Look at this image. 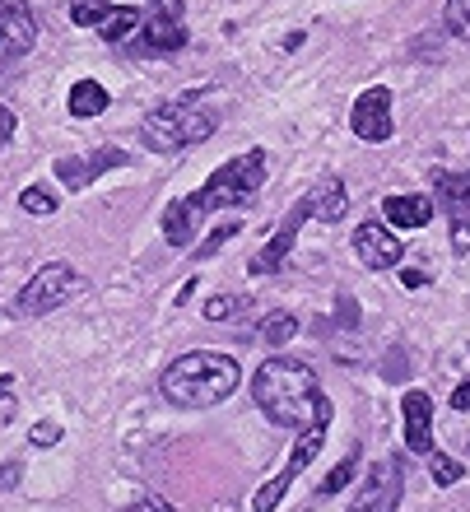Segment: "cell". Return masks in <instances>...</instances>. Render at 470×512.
<instances>
[{"label":"cell","mask_w":470,"mask_h":512,"mask_svg":"<svg viewBox=\"0 0 470 512\" xmlns=\"http://www.w3.org/2000/svg\"><path fill=\"white\" fill-rule=\"evenodd\" d=\"M191 229H196V205L191 201H173L168 210H163V238H168L173 247H187Z\"/></svg>","instance_id":"obj_18"},{"label":"cell","mask_w":470,"mask_h":512,"mask_svg":"<svg viewBox=\"0 0 470 512\" xmlns=\"http://www.w3.org/2000/svg\"><path fill=\"white\" fill-rule=\"evenodd\" d=\"M354 466H359V457H345V461H340V466H336V471L326 475V485H322V489H317V494H340V489L350 485V475H354Z\"/></svg>","instance_id":"obj_27"},{"label":"cell","mask_w":470,"mask_h":512,"mask_svg":"<svg viewBox=\"0 0 470 512\" xmlns=\"http://www.w3.org/2000/svg\"><path fill=\"white\" fill-rule=\"evenodd\" d=\"M238 312H247V298L242 294H219L205 303V317L210 322H229V317H238Z\"/></svg>","instance_id":"obj_23"},{"label":"cell","mask_w":470,"mask_h":512,"mask_svg":"<svg viewBox=\"0 0 470 512\" xmlns=\"http://www.w3.org/2000/svg\"><path fill=\"white\" fill-rule=\"evenodd\" d=\"M0 47H5V24H0Z\"/></svg>","instance_id":"obj_37"},{"label":"cell","mask_w":470,"mask_h":512,"mask_svg":"<svg viewBox=\"0 0 470 512\" xmlns=\"http://www.w3.org/2000/svg\"><path fill=\"white\" fill-rule=\"evenodd\" d=\"M354 252L368 270H391L401 261V243H396V233H387L382 224H359L354 229Z\"/></svg>","instance_id":"obj_9"},{"label":"cell","mask_w":470,"mask_h":512,"mask_svg":"<svg viewBox=\"0 0 470 512\" xmlns=\"http://www.w3.org/2000/svg\"><path fill=\"white\" fill-rule=\"evenodd\" d=\"M238 359L219 350H191L182 354L177 364L163 368V396L173 405H187V410H205V405H219L229 401L238 391Z\"/></svg>","instance_id":"obj_2"},{"label":"cell","mask_w":470,"mask_h":512,"mask_svg":"<svg viewBox=\"0 0 470 512\" xmlns=\"http://www.w3.org/2000/svg\"><path fill=\"white\" fill-rule=\"evenodd\" d=\"M322 438H326V424H312V429H303V438H298V447L289 452V461H284V471L270 480V485L256 489L252 499V512H275L280 508V499L289 494V485H294V475H303V466H308L317 452H322Z\"/></svg>","instance_id":"obj_6"},{"label":"cell","mask_w":470,"mask_h":512,"mask_svg":"<svg viewBox=\"0 0 470 512\" xmlns=\"http://www.w3.org/2000/svg\"><path fill=\"white\" fill-rule=\"evenodd\" d=\"M103 108H108V89H103L98 80H75L70 84V112H75V117L89 122V117H98Z\"/></svg>","instance_id":"obj_19"},{"label":"cell","mask_w":470,"mask_h":512,"mask_svg":"<svg viewBox=\"0 0 470 512\" xmlns=\"http://www.w3.org/2000/svg\"><path fill=\"white\" fill-rule=\"evenodd\" d=\"M429 471H433V480H438V485H457V480H461V466L452 457H443V452H429Z\"/></svg>","instance_id":"obj_26"},{"label":"cell","mask_w":470,"mask_h":512,"mask_svg":"<svg viewBox=\"0 0 470 512\" xmlns=\"http://www.w3.org/2000/svg\"><path fill=\"white\" fill-rule=\"evenodd\" d=\"M126 512H173V508H168L163 499H140V503H131Z\"/></svg>","instance_id":"obj_30"},{"label":"cell","mask_w":470,"mask_h":512,"mask_svg":"<svg viewBox=\"0 0 470 512\" xmlns=\"http://www.w3.org/2000/svg\"><path fill=\"white\" fill-rule=\"evenodd\" d=\"M5 387H10V378H5V373H0V391H5Z\"/></svg>","instance_id":"obj_36"},{"label":"cell","mask_w":470,"mask_h":512,"mask_svg":"<svg viewBox=\"0 0 470 512\" xmlns=\"http://www.w3.org/2000/svg\"><path fill=\"white\" fill-rule=\"evenodd\" d=\"M219 126V108H196V103H173V108H159L145 117V140L159 154H173V149L201 145L210 140Z\"/></svg>","instance_id":"obj_3"},{"label":"cell","mask_w":470,"mask_h":512,"mask_svg":"<svg viewBox=\"0 0 470 512\" xmlns=\"http://www.w3.org/2000/svg\"><path fill=\"white\" fill-rule=\"evenodd\" d=\"M56 438H61L56 424H38V429H33V447H56Z\"/></svg>","instance_id":"obj_28"},{"label":"cell","mask_w":470,"mask_h":512,"mask_svg":"<svg viewBox=\"0 0 470 512\" xmlns=\"http://www.w3.org/2000/svg\"><path fill=\"white\" fill-rule=\"evenodd\" d=\"M350 126H354L359 140H368V145L391 140V94L387 89H368V94H359V103H354V112H350Z\"/></svg>","instance_id":"obj_8"},{"label":"cell","mask_w":470,"mask_h":512,"mask_svg":"<svg viewBox=\"0 0 470 512\" xmlns=\"http://www.w3.org/2000/svg\"><path fill=\"white\" fill-rule=\"evenodd\" d=\"M405 447L429 457L433 452V401L429 391H405Z\"/></svg>","instance_id":"obj_10"},{"label":"cell","mask_w":470,"mask_h":512,"mask_svg":"<svg viewBox=\"0 0 470 512\" xmlns=\"http://www.w3.org/2000/svg\"><path fill=\"white\" fill-rule=\"evenodd\" d=\"M261 173H266V154H261V149H247V154L229 159L224 168H215V173H210V182L191 196L196 215H201V210H224V205L252 201L256 187H261Z\"/></svg>","instance_id":"obj_4"},{"label":"cell","mask_w":470,"mask_h":512,"mask_svg":"<svg viewBox=\"0 0 470 512\" xmlns=\"http://www.w3.org/2000/svg\"><path fill=\"white\" fill-rule=\"evenodd\" d=\"M233 233H238V224H224V229H215V233H210V238H205L201 256H210V252H215V247H219V243H224V238H233Z\"/></svg>","instance_id":"obj_29"},{"label":"cell","mask_w":470,"mask_h":512,"mask_svg":"<svg viewBox=\"0 0 470 512\" xmlns=\"http://www.w3.org/2000/svg\"><path fill=\"white\" fill-rule=\"evenodd\" d=\"M19 205H24L28 215H56V196L47 187H24L19 191Z\"/></svg>","instance_id":"obj_24"},{"label":"cell","mask_w":470,"mask_h":512,"mask_svg":"<svg viewBox=\"0 0 470 512\" xmlns=\"http://www.w3.org/2000/svg\"><path fill=\"white\" fill-rule=\"evenodd\" d=\"M80 270H70L66 261H52V266H42L33 280L19 289V298H14V312L19 317H38V312H52L61 308L75 289H80Z\"/></svg>","instance_id":"obj_5"},{"label":"cell","mask_w":470,"mask_h":512,"mask_svg":"<svg viewBox=\"0 0 470 512\" xmlns=\"http://www.w3.org/2000/svg\"><path fill=\"white\" fill-rule=\"evenodd\" d=\"M438 196L452 210V247L470 252V182L466 177H438Z\"/></svg>","instance_id":"obj_11"},{"label":"cell","mask_w":470,"mask_h":512,"mask_svg":"<svg viewBox=\"0 0 470 512\" xmlns=\"http://www.w3.org/2000/svg\"><path fill=\"white\" fill-rule=\"evenodd\" d=\"M14 485H19V466L10 461V466H0V489H14Z\"/></svg>","instance_id":"obj_32"},{"label":"cell","mask_w":470,"mask_h":512,"mask_svg":"<svg viewBox=\"0 0 470 512\" xmlns=\"http://www.w3.org/2000/svg\"><path fill=\"white\" fill-rule=\"evenodd\" d=\"M303 205H308L312 219L336 224V219H345V210H350V196H345V187H340L336 177H326V182H317V187L303 196Z\"/></svg>","instance_id":"obj_14"},{"label":"cell","mask_w":470,"mask_h":512,"mask_svg":"<svg viewBox=\"0 0 470 512\" xmlns=\"http://www.w3.org/2000/svg\"><path fill=\"white\" fill-rule=\"evenodd\" d=\"M252 396L261 415L280 429H312V424H331V401L317 391V373L298 359H266L256 368Z\"/></svg>","instance_id":"obj_1"},{"label":"cell","mask_w":470,"mask_h":512,"mask_svg":"<svg viewBox=\"0 0 470 512\" xmlns=\"http://www.w3.org/2000/svg\"><path fill=\"white\" fill-rule=\"evenodd\" d=\"M108 14H112L108 0H70V24H80V28L103 24Z\"/></svg>","instance_id":"obj_22"},{"label":"cell","mask_w":470,"mask_h":512,"mask_svg":"<svg viewBox=\"0 0 470 512\" xmlns=\"http://www.w3.org/2000/svg\"><path fill=\"white\" fill-rule=\"evenodd\" d=\"M294 336H298V317H294V312H266V317H261V340H266V345H275V350H280V345H289Z\"/></svg>","instance_id":"obj_21"},{"label":"cell","mask_w":470,"mask_h":512,"mask_svg":"<svg viewBox=\"0 0 470 512\" xmlns=\"http://www.w3.org/2000/svg\"><path fill=\"white\" fill-rule=\"evenodd\" d=\"M303 219H312V215H308V205L298 201L294 210L284 215L280 233H275V238H270V243L261 247L252 261H247V270H252V275H275V270H284V261H289V252H294V243H298V229H303Z\"/></svg>","instance_id":"obj_7"},{"label":"cell","mask_w":470,"mask_h":512,"mask_svg":"<svg viewBox=\"0 0 470 512\" xmlns=\"http://www.w3.org/2000/svg\"><path fill=\"white\" fill-rule=\"evenodd\" d=\"M443 19H447V28H452L457 38H470V0H447Z\"/></svg>","instance_id":"obj_25"},{"label":"cell","mask_w":470,"mask_h":512,"mask_svg":"<svg viewBox=\"0 0 470 512\" xmlns=\"http://www.w3.org/2000/svg\"><path fill=\"white\" fill-rule=\"evenodd\" d=\"M0 24L10 33L14 52H28V47L38 42V24H33V14H28L24 0H0Z\"/></svg>","instance_id":"obj_16"},{"label":"cell","mask_w":470,"mask_h":512,"mask_svg":"<svg viewBox=\"0 0 470 512\" xmlns=\"http://www.w3.org/2000/svg\"><path fill=\"white\" fill-rule=\"evenodd\" d=\"M10 135H14V112H10V108H0V145H5Z\"/></svg>","instance_id":"obj_33"},{"label":"cell","mask_w":470,"mask_h":512,"mask_svg":"<svg viewBox=\"0 0 470 512\" xmlns=\"http://www.w3.org/2000/svg\"><path fill=\"white\" fill-rule=\"evenodd\" d=\"M187 42V28L177 14H145V47L149 52H177Z\"/></svg>","instance_id":"obj_17"},{"label":"cell","mask_w":470,"mask_h":512,"mask_svg":"<svg viewBox=\"0 0 470 512\" xmlns=\"http://www.w3.org/2000/svg\"><path fill=\"white\" fill-rule=\"evenodd\" d=\"M401 280H405V284H410V289H419V284H424V270H405Z\"/></svg>","instance_id":"obj_35"},{"label":"cell","mask_w":470,"mask_h":512,"mask_svg":"<svg viewBox=\"0 0 470 512\" xmlns=\"http://www.w3.org/2000/svg\"><path fill=\"white\" fill-rule=\"evenodd\" d=\"M452 410H470V382H461V387L452 391Z\"/></svg>","instance_id":"obj_31"},{"label":"cell","mask_w":470,"mask_h":512,"mask_svg":"<svg viewBox=\"0 0 470 512\" xmlns=\"http://www.w3.org/2000/svg\"><path fill=\"white\" fill-rule=\"evenodd\" d=\"M140 24H145V14L135 10V5H117V10H112L98 28H103V38H108V42H126Z\"/></svg>","instance_id":"obj_20"},{"label":"cell","mask_w":470,"mask_h":512,"mask_svg":"<svg viewBox=\"0 0 470 512\" xmlns=\"http://www.w3.org/2000/svg\"><path fill=\"white\" fill-rule=\"evenodd\" d=\"M117 163H126V154H117V149H98L94 159H61L56 163V177L66 182V187H89L94 182V173H103V168H117Z\"/></svg>","instance_id":"obj_13"},{"label":"cell","mask_w":470,"mask_h":512,"mask_svg":"<svg viewBox=\"0 0 470 512\" xmlns=\"http://www.w3.org/2000/svg\"><path fill=\"white\" fill-rule=\"evenodd\" d=\"M382 215H387L396 229H424L433 219V201L429 196H387V201H382Z\"/></svg>","instance_id":"obj_15"},{"label":"cell","mask_w":470,"mask_h":512,"mask_svg":"<svg viewBox=\"0 0 470 512\" xmlns=\"http://www.w3.org/2000/svg\"><path fill=\"white\" fill-rule=\"evenodd\" d=\"M396 503H401V480H396V461H387V466L373 471V480L363 489V499L354 503V512H396Z\"/></svg>","instance_id":"obj_12"},{"label":"cell","mask_w":470,"mask_h":512,"mask_svg":"<svg viewBox=\"0 0 470 512\" xmlns=\"http://www.w3.org/2000/svg\"><path fill=\"white\" fill-rule=\"evenodd\" d=\"M10 419H14V401H10V396H0V429H5Z\"/></svg>","instance_id":"obj_34"}]
</instances>
